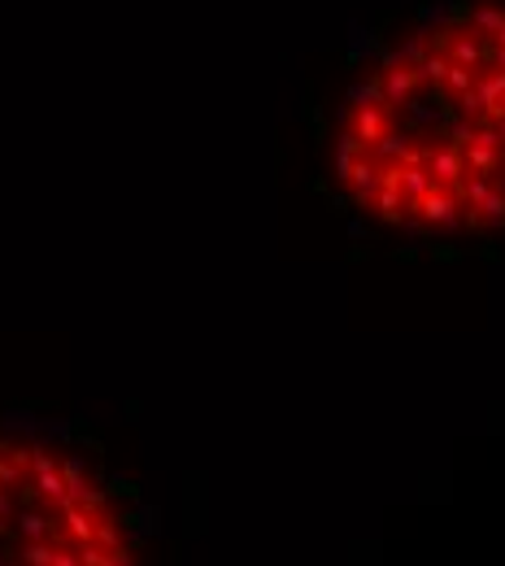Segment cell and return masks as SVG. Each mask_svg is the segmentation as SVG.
<instances>
[{"label": "cell", "instance_id": "obj_1", "mask_svg": "<svg viewBox=\"0 0 505 566\" xmlns=\"http://www.w3.org/2000/svg\"><path fill=\"white\" fill-rule=\"evenodd\" d=\"M332 175L397 231H505V0L440 9L366 66L332 127Z\"/></svg>", "mask_w": 505, "mask_h": 566}, {"label": "cell", "instance_id": "obj_2", "mask_svg": "<svg viewBox=\"0 0 505 566\" xmlns=\"http://www.w3.org/2000/svg\"><path fill=\"white\" fill-rule=\"evenodd\" d=\"M0 566H140L127 514L66 449L0 431Z\"/></svg>", "mask_w": 505, "mask_h": 566}]
</instances>
